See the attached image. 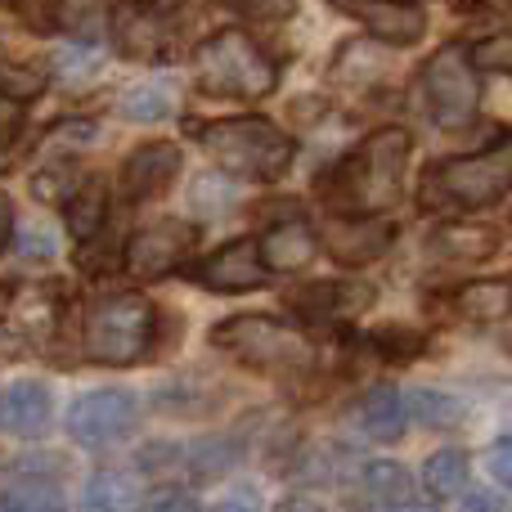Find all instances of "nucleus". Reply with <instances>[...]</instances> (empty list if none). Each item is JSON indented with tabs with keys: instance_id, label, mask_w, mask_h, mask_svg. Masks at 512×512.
Returning <instances> with one entry per match:
<instances>
[{
	"instance_id": "f257e3e1",
	"label": "nucleus",
	"mask_w": 512,
	"mask_h": 512,
	"mask_svg": "<svg viewBox=\"0 0 512 512\" xmlns=\"http://www.w3.org/2000/svg\"><path fill=\"white\" fill-rule=\"evenodd\" d=\"M409 153H414V135L400 126L369 131L319 180V194L337 216H382L405 194Z\"/></svg>"
},
{
	"instance_id": "f03ea898",
	"label": "nucleus",
	"mask_w": 512,
	"mask_h": 512,
	"mask_svg": "<svg viewBox=\"0 0 512 512\" xmlns=\"http://www.w3.org/2000/svg\"><path fill=\"white\" fill-rule=\"evenodd\" d=\"M212 346H221L225 355H234L239 364L265 373V378H306L315 373V342L301 333L297 324H283L274 315H234L221 319L212 328Z\"/></svg>"
},
{
	"instance_id": "7ed1b4c3",
	"label": "nucleus",
	"mask_w": 512,
	"mask_h": 512,
	"mask_svg": "<svg viewBox=\"0 0 512 512\" xmlns=\"http://www.w3.org/2000/svg\"><path fill=\"white\" fill-rule=\"evenodd\" d=\"M194 140L212 153V162L243 180H279L297 158V144L265 117H225L194 131Z\"/></svg>"
},
{
	"instance_id": "20e7f679",
	"label": "nucleus",
	"mask_w": 512,
	"mask_h": 512,
	"mask_svg": "<svg viewBox=\"0 0 512 512\" xmlns=\"http://www.w3.org/2000/svg\"><path fill=\"white\" fill-rule=\"evenodd\" d=\"M508 189H512V131L481 153L436 162L423 176V185H418V207L481 212V207H495Z\"/></svg>"
},
{
	"instance_id": "39448f33",
	"label": "nucleus",
	"mask_w": 512,
	"mask_h": 512,
	"mask_svg": "<svg viewBox=\"0 0 512 512\" xmlns=\"http://www.w3.org/2000/svg\"><path fill=\"white\" fill-rule=\"evenodd\" d=\"M153 301L140 292H113L86 306L81 319V355L104 369H126V364L144 360L153 346Z\"/></svg>"
},
{
	"instance_id": "423d86ee",
	"label": "nucleus",
	"mask_w": 512,
	"mask_h": 512,
	"mask_svg": "<svg viewBox=\"0 0 512 512\" xmlns=\"http://www.w3.org/2000/svg\"><path fill=\"white\" fill-rule=\"evenodd\" d=\"M194 72H198V86L212 99H265L279 86L274 59L239 27H225V32L207 36L194 54Z\"/></svg>"
},
{
	"instance_id": "0eeeda50",
	"label": "nucleus",
	"mask_w": 512,
	"mask_h": 512,
	"mask_svg": "<svg viewBox=\"0 0 512 512\" xmlns=\"http://www.w3.org/2000/svg\"><path fill=\"white\" fill-rule=\"evenodd\" d=\"M423 99L427 113L441 131H463L481 108V81H477V63L463 45H441L432 59L423 63Z\"/></svg>"
},
{
	"instance_id": "6e6552de",
	"label": "nucleus",
	"mask_w": 512,
	"mask_h": 512,
	"mask_svg": "<svg viewBox=\"0 0 512 512\" xmlns=\"http://www.w3.org/2000/svg\"><path fill=\"white\" fill-rule=\"evenodd\" d=\"M194 243H198V230L189 221H158L131 239V248H126V270H131L135 279H167V274H176L180 265L189 261Z\"/></svg>"
},
{
	"instance_id": "1a4fd4ad",
	"label": "nucleus",
	"mask_w": 512,
	"mask_h": 512,
	"mask_svg": "<svg viewBox=\"0 0 512 512\" xmlns=\"http://www.w3.org/2000/svg\"><path fill=\"white\" fill-rule=\"evenodd\" d=\"M131 423H135V396L117 387L86 391L68 409V432L77 445H108L131 432Z\"/></svg>"
},
{
	"instance_id": "9d476101",
	"label": "nucleus",
	"mask_w": 512,
	"mask_h": 512,
	"mask_svg": "<svg viewBox=\"0 0 512 512\" xmlns=\"http://www.w3.org/2000/svg\"><path fill=\"white\" fill-rule=\"evenodd\" d=\"M391 239H396V225L382 221V216H337L333 212L324 221V230H319L324 252L333 256L337 265H351V270L378 261V256L391 248Z\"/></svg>"
},
{
	"instance_id": "9b49d317",
	"label": "nucleus",
	"mask_w": 512,
	"mask_h": 512,
	"mask_svg": "<svg viewBox=\"0 0 512 512\" xmlns=\"http://www.w3.org/2000/svg\"><path fill=\"white\" fill-rule=\"evenodd\" d=\"M189 279L203 283L207 292H256L270 279V265L261 261V243L256 239H234L221 252L207 256V261H198Z\"/></svg>"
},
{
	"instance_id": "f8f14e48",
	"label": "nucleus",
	"mask_w": 512,
	"mask_h": 512,
	"mask_svg": "<svg viewBox=\"0 0 512 512\" xmlns=\"http://www.w3.org/2000/svg\"><path fill=\"white\" fill-rule=\"evenodd\" d=\"M373 301H378V288L364 279H324L288 292V306H297L301 315L319 319V324H346V319L373 310Z\"/></svg>"
},
{
	"instance_id": "ddd939ff",
	"label": "nucleus",
	"mask_w": 512,
	"mask_h": 512,
	"mask_svg": "<svg viewBox=\"0 0 512 512\" xmlns=\"http://www.w3.org/2000/svg\"><path fill=\"white\" fill-rule=\"evenodd\" d=\"M328 5H333L337 14L364 23L387 45H414V41H423V32H427V14L418 5H409V0H328Z\"/></svg>"
},
{
	"instance_id": "4468645a",
	"label": "nucleus",
	"mask_w": 512,
	"mask_h": 512,
	"mask_svg": "<svg viewBox=\"0 0 512 512\" xmlns=\"http://www.w3.org/2000/svg\"><path fill=\"white\" fill-rule=\"evenodd\" d=\"M180 176V149L167 140L140 144L131 158L122 162V198L126 203H144L171 189V180Z\"/></svg>"
},
{
	"instance_id": "2eb2a0df",
	"label": "nucleus",
	"mask_w": 512,
	"mask_h": 512,
	"mask_svg": "<svg viewBox=\"0 0 512 512\" xmlns=\"http://www.w3.org/2000/svg\"><path fill=\"white\" fill-rule=\"evenodd\" d=\"M54 396L45 382H9L0 391V432L18 441H41L50 432Z\"/></svg>"
},
{
	"instance_id": "dca6fc26",
	"label": "nucleus",
	"mask_w": 512,
	"mask_h": 512,
	"mask_svg": "<svg viewBox=\"0 0 512 512\" xmlns=\"http://www.w3.org/2000/svg\"><path fill=\"white\" fill-rule=\"evenodd\" d=\"M256 243H261V261L270 265L274 274L306 270V265L315 261V252H319V234L310 230L301 216H288V221L270 225V230H265V239H256Z\"/></svg>"
},
{
	"instance_id": "f3484780",
	"label": "nucleus",
	"mask_w": 512,
	"mask_h": 512,
	"mask_svg": "<svg viewBox=\"0 0 512 512\" xmlns=\"http://www.w3.org/2000/svg\"><path fill=\"white\" fill-rule=\"evenodd\" d=\"M113 41L126 59H158L162 50V14L144 0H122L113 9Z\"/></svg>"
},
{
	"instance_id": "a211bd4d",
	"label": "nucleus",
	"mask_w": 512,
	"mask_h": 512,
	"mask_svg": "<svg viewBox=\"0 0 512 512\" xmlns=\"http://www.w3.org/2000/svg\"><path fill=\"white\" fill-rule=\"evenodd\" d=\"M427 252L441 256V261H459V265L486 261V256L499 252V230H490V225H463V221L436 225L427 234Z\"/></svg>"
},
{
	"instance_id": "6ab92c4d",
	"label": "nucleus",
	"mask_w": 512,
	"mask_h": 512,
	"mask_svg": "<svg viewBox=\"0 0 512 512\" xmlns=\"http://www.w3.org/2000/svg\"><path fill=\"white\" fill-rule=\"evenodd\" d=\"M405 418H409L405 396H400L391 382L373 387L369 396L360 400V427H364V436H369V441H382V445L400 441V436H405Z\"/></svg>"
},
{
	"instance_id": "aec40b11",
	"label": "nucleus",
	"mask_w": 512,
	"mask_h": 512,
	"mask_svg": "<svg viewBox=\"0 0 512 512\" xmlns=\"http://www.w3.org/2000/svg\"><path fill=\"white\" fill-rule=\"evenodd\" d=\"M454 310L472 324H495L512 310V279H472L454 292Z\"/></svg>"
},
{
	"instance_id": "412c9836",
	"label": "nucleus",
	"mask_w": 512,
	"mask_h": 512,
	"mask_svg": "<svg viewBox=\"0 0 512 512\" xmlns=\"http://www.w3.org/2000/svg\"><path fill=\"white\" fill-rule=\"evenodd\" d=\"M63 212H68V230H72V239H81V243H90V239H99V230H104V221H108V189H104V180H81L77 189H72V198L63 203Z\"/></svg>"
},
{
	"instance_id": "4be33fe9",
	"label": "nucleus",
	"mask_w": 512,
	"mask_h": 512,
	"mask_svg": "<svg viewBox=\"0 0 512 512\" xmlns=\"http://www.w3.org/2000/svg\"><path fill=\"white\" fill-rule=\"evenodd\" d=\"M45 81H50V72H45L41 63L14 59V54L0 45V99H9V104H27V99H36L45 90Z\"/></svg>"
},
{
	"instance_id": "5701e85b",
	"label": "nucleus",
	"mask_w": 512,
	"mask_h": 512,
	"mask_svg": "<svg viewBox=\"0 0 512 512\" xmlns=\"http://www.w3.org/2000/svg\"><path fill=\"white\" fill-rule=\"evenodd\" d=\"M135 504V486L122 472H95L81 490V512H131Z\"/></svg>"
},
{
	"instance_id": "b1692460",
	"label": "nucleus",
	"mask_w": 512,
	"mask_h": 512,
	"mask_svg": "<svg viewBox=\"0 0 512 512\" xmlns=\"http://www.w3.org/2000/svg\"><path fill=\"white\" fill-rule=\"evenodd\" d=\"M423 486L427 495L436 499H450L468 486V454L463 450H436L432 459L423 463Z\"/></svg>"
},
{
	"instance_id": "393cba45",
	"label": "nucleus",
	"mask_w": 512,
	"mask_h": 512,
	"mask_svg": "<svg viewBox=\"0 0 512 512\" xmlns=\"http://www.w3.org/2000/svg\"><path fill=\"white\" fill-rule=\"evenodd\" d=\"M171 108H176V95L167 81H144L122 95V117H131V122H162V117H171Z\"/></svg>"
},
{
	"instance_id": "a878e982",
	"label": "nucleus",
	"mask_w": 512,
	"mask_h": 512,
	"mask_svg": "<svg viewBox=\"0 0 512 512\" xmlns=\"http://www.w3.org/2000/svg\"><path fill=\"white\" fill-rule=\"evenodd\" d=\"M364 486H369L373 499H382L387 508H405L409 499H414V477H409L400 463H391V459L369 463V472H364Z\"/></svg>"
},
{
	"instance_id": "bb28decb",
	"label": "nucleus",
	"mask_w": 512,
	"mask_h": 512,
	"mask_svg": "<svg viewBox=\"0 0 512 512\" xmlns=\"http://www.w3.org/2000/svg\"><path fill=\"white\" fill-rule=\"evenodd\" d=\"M54 319H59V310L45 301V288H27L23 297L14 301V328L27 337H36V342L54 333Z\"/></svg>"
},
{
	"instance_id": "cd10ccee",
	"label": "nucleus",
	"mask_w": 512,
	"mask_h": 512,
	"mask_svg": "<svg viewBox=\"0 0 512 512\" xmlns=\"http://www.w3.org/2000/svg\"><path fill=\"white\" fill-rule=\"evenodd\" d=\"M0 512H63V495L45 481H18L0 495Z\"/></svg>"
},
{
	"instance_id": "c85d7f7f",
	"label": "nucleus",
	"mask_w": 512,
	"mask_h": 512,
	"mask_svg": "<svg viewBox=\"0 0 512 512\" xmlns=\"http://www.w3.org/2000/svg\"><path fill=\"white\" fill-rule=\"evenodd\" d=\"M104 18V0H50V27L63 32H90Z\"/></svg>"
},
{
	"instance_id": "c756f323",
	"label": "nucleus",
	"mask_w": 512,
	"mask_h": 512,
	"mask_svg": "<svg viewBox=\"0 0 512 512\" xmlns=\"http://www.w3.org/2000/svg\"><path fill=\"white\" fill-rule=\"evenodd\" d=\"M409 409H414L418 423H427V427H454L463 418V409L454 405L450 396H441V391H414Z\"/></svg>"
},
{
	"instance_id": "7c9ffc66",
	"label": "nucleus",
	"mask_w": 512,
	"mask_h": 512,
	"mask_svg": "<svg viewBox=\"0 0 512 512\" xmlns=\"http://www.w3.org/2000/svg\"><path fill=\"white\" fill-rule=\"evenodd\" d=\"M225 5L243 18H256V23H283V18H292L297 0H225Z\"/></svg>"
},
{
	"instance_id": "2f4dec72",
	"label": "nucleus",
	"mask_w": 512,
	"mask_h": 512,
	"mask_svg": "<svg viewBox=\"0 0 512 512\" xmlns=\"http://www.w3.org/2000/svg\"><path fill=\"white\" fill-rule=\"evenodd\" d=\"M472 63L477 68H495V72H508L512 77V36H490L472 50Z\"/></svg>"
},
{
	"instance_id": "473e14b6",
	"label": "nucleus",
	"mask_w": 512,
	"mask_h": 512,
	"mask_svg": "<svg viewBox=\"0 0 512 512\" xmlns=\"http://www.w3.org/2000/svg\"><path fill=\"white\" fill-rule=\"evenodd\" d=\"M140 512H198L194 508V495L180 486H158L149 490V499L140 504Z\"/></svg>"
},
{
	"instance_id": "72a5a7b5",
	"label": "nucleus",
	"mask_w": 512,
	"mask_h": 512,
	"mask_svg": "<svg viewBox=\"0 0 512 512\" xmlns=\"http://www.w3.org/2000/svg\"><path fill=\"white\" fill-rule=\"evenodd\" d=\"M95 68H99V50H95V45H72V50L59 54V72H63V77H72V81H81L86 72H95Z\"/></svg>"
},
{
	"instance_id": "f704fd0d",
	"label": "nucleus",
	"mask_w": 512,
	"mask_h": 512,
	"mask_svg": "<svg viewBox=\"0 0 512 512\" xmlns=\"http://www.w3.org/2000/svg\"><path fill=\"white\" fill-rule=\"evenodd\" d=\"M490 472H495V481L512 486V436H504V441L490 445Z\"/></svg>"
},
{
	"instance_id": "c9c22d12",
	"label": "nucleus",
	"mask_w": 512,
	"mask_h": 512,
	"mask_svg": "<svg viewBox=\"0 0 512 512\" xmlns=\"http://www.w3.org/2000/svg\"><path fill=\"white\" fill-rule=\"evenodd\" d=\"M5 9H18L32 27H50V0H0Z\"/></svg>"
},
{
	"instance_id": "e433bc0d",
	"label": "nucleus",
	"mask_w": 512,
	"mask_h": 512,
	"mask_svg": "<svg viewBox=\"0 0 512 512\" xmlns=\"http://www.w3.org/2000/svg\"><path fill=\"white\" fill-rule=\"evenodd\" d=\"M459 512H499V495H490V490H472V495H463Z\"/></svg>"
},
{
	"instance_id": "4c0bfd02",
	"label": "nucleus",
	"mask_w": 512,
	"mask_h": 512,
	"mask_svg": "<svg viewBox=\"0 0 512 512\" xmlns=\"http://www.w3.org/2000/svg\"><path fill=\"white\" fill-rule=\"evenodd\" d=\"M9 234H14V203H9V194L0 189V248L9 243Z\"/></svg>"
},
{
	"instance_id": "58836bf2",
	"label": "nucleus",
	"mask_w": 512,
	"mask_h": 512,
	"mask_svg": "<svg viewBox=\"0 0 512 512\" xmlns=\"http://www.w3.org/2000/svg\"><path fill=\"white\" fill-rule=\"evenodd\" d=\"M212 512H261V508H256L252 495H230V499H221Z\"/></svg>"
},
{
	"instance_id": "ea45409f",
	"label": "nucleus",
	"mask_w": 512,
	"mask_h": 512,
	"mask_svg": "<svg viewBox=\"0 0 512 512\" xmlns=\"http://www.w3.org/2000/svg\"><path fill=\"white\" fill-rule=\"evenodd\" d=\"M274 512H324V508H319L315 499H306V495H292V499H283Z\"/></svg>"
}]
</instances>
